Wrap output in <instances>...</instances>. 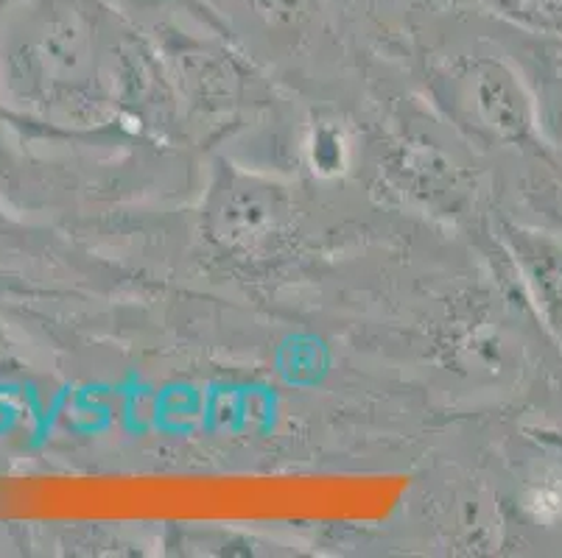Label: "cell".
Returning <instances> with one entry per match:
<instances>
[{"instance_id": "1", "label": "cell", "mask_w": 562, "mask_h": 558, "mask_svg": "<svg viewBox=\"0 0 562 558\" xmlns=\"http://www.w3.org/2000/svg\"><path fill=\"white\" fill-rule=\"evenodd\" d=\"M509 18L543 29H562V0H493Z\"/></svg>"}]
</instances>
